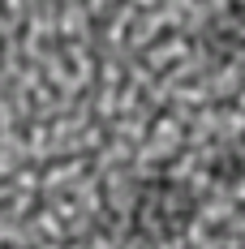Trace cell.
I'll use <instances>...</instances> for the list:
<instances>
[{"mask_svg": "<svg viewBox=\"0 0 245 249\" xmlns=\"http://www.w3.org/2000/svg\"><path fill=\"white\" fill-rule=\"evenodd\" d=\"M198 211H202V194L194 180L172 172L142 176L125 211V236L138 245H172L194 228Z\"/></svg>", "mask_w": 245, "mask_h": 249, "instance_id": "6da1fadb", "label": "cell"}, {"mask_svg": "<svg viewBox=\"0 0 245 249\" xmlns=\"http://www.w3.org/2000/svg\"><path fill=\"white\" fill-rule=\"evenodd\" d=\"M207 52L215 60H232L245 52V0H224V13L207 26Z\"/></svg>", "mask_w": 245, "mask_h": 249, "instance_id": "7a4b0ae2", "label": "cell"}, {"mask_svg": "<svg viewBox=\"0 0 245 249\" xmlns=\"http://www.w3.org/2000/svg\"><path fill=\"white\" fill-rule=\"evenodd\" d=\"M207 172H211L215 185H241L245 180V138L224 142V146L207 159Z\"/></svg>", "mask_w": 245, "mask_h": 249, "instance_id": "3957f363", "label": "cell"}]
</instances>
